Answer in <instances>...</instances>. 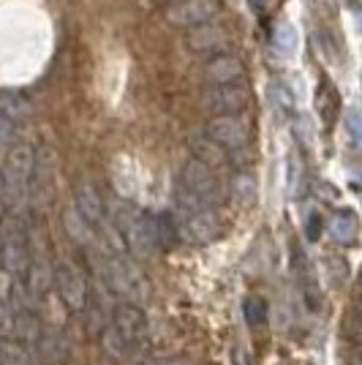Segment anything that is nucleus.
I'll use <instances>...</instances> for the list:
<instances>
[{
  "mask_svg": "<svg viewBox=\"0 0 362 365\" xmlns=\"http://www.w3.org/2000/svg\"><path fill=\"white\" fill-rule=\"evenodd\" d=\"M112 224H115V232L120 235L123 245L128 248V254H134L136 259L155 257L158 240H161L155 218L120 202V205H112Z\"/></svg>",
  "mask_w": 362,
  "mask_h": 365,
  "instance_id": "nucleus-1",
  "label": "nucleus"
},
{
  "mask_svg": "<svg viewBox=\"0 0 362 365\" xmlns=\"http://www.w3.org/2000/svg\"><path fill=\"white\" fill-rule=\"evenodd\" d=\"M267 314H270V308H267V300L262 294L245 297V319H248L251 327H262L267 322Z\"/></svg>",
  "mask_w": 362,
  "mask_h": 365,
  "instance_id": "nucleus-21",
  "label": "nucleus"
},
{
  "mask_svg": "<svg viewBox=\"0 0 362 365\" xmlns=\"http://www.w3.org/2000/svg\"><path fill=\"white\" fill-rule=\"evenodd\" d=\"M251 104V91L242 82L229 85H207L199 96V107L207 115H237Z\"/></svg>",
  "mask_w": 362,
  "mask_h": 365,
  "instance_id": "nucleus-8",
  "label": "nucleus"
},
{
  "mask_svg": "<svg viewBox=\"0 0 362 365\" xmlns=\"http://www.w3.org/2000/svg\"><path fill=\"white\" fill-rule=\"evenodd\" d=\"M0 115H3L6 120H11V123L25 120V118L31 115V101H28L22 93H16V91L0 93Z\"/></svg>",
  "mask_w": 362,
  "mask_h": 365,
  "instance_id": "nucleus-15",
  "label": "nucleus"
},
{
  "mask_svg": "<svg viewBox=\"0 0 362 365\" xmlns=\"http://www.w3.org/2000/svg\"><path fill=\"white\" fill-rule=\"evenodd\" d=\"M205 137L227 150L229 158H242L251 145V123L237 115H212L205 125Z\"/></svg>",
  "mask_w": 362,
  "mask_h": 365,
  "instance_id": "nucleus-5",
  "label": "nucleus"
},
{
  "mask_svg": "<svg viewBox=\"0 0 362 365\" xmlns=\"http://www.w3.org/2000/svg\"><path fill=\"white\" fill-rule=\"evenodd\" d=\"M272 46H275V52H278L281 58H291V55L297 52V31H294L291 22H281V25L275 28Z\"/></svg>",
  "mask_w": 362,
  "mask_h": 365,
  "instance_id": "nucleus-19",
  "label": "nucleus"
},
{
  "mask_svg": "<svg viewBox=\"0 0 362 365\" xmlns=\"http://www.w3.org/2000/svg\"><path fill=\"white\" fill-rule=\"evenodd\" d=\"M161 3H172V0H161Z\"/></svg>",
  "mask_w": 362,
  "mask_h": 365,
  "instance_id": "nucleus-30",
  "label": "nucleus"
},
{
  "mask_svg": "<svg viewBox=\"0 0 362 365\" xmlns=\"http://www.w3.org/2000/svg\"><path fill=\"white\" fill-rule=\"evenodd\" d=\"M58 289H61V297L66 300L68 308H74V311L88 308V281H85V275L74 262H61L58 264Z\"/></svg>",
  "mask_w": 362,
  "mask_h": 365,
  "instance_id": "nucleus-11",
  "label": "nucleus"
},
{
  "mask_svg": "<svg viewBox=\"0 0 362 365\" xmlns=\"http://www.w3.org/2000/svg\"><path fill=\"white\" fill-rule=\"evenodd\" d=\"M205 82L207 85H229V82H242L245 79V66L237 55L224 52V55H212L205 66Z\"/></svg>",
  "mask_w": 362,
  "mask_h": 365,
  "instance_id": "nucleus-13",
  "label": "nucleus"
},
{
  "mask_svg": "<svg viewBox=\"0 0 362 365\" xmlns=\"http://www.w3.org/2000/svg\"><path fill=\"white\" fill-rule=\"evenodd\" d=\"M0 327H3V335L6 338H11V341H19V344H44V327H41V322L36 319L33 314L28 311H14V314H6L3 322H0Z\"/></svg>",
  "mask_w": 362,
  "mask_h": 365,
  "instance_id": "nucleus-12",
  "label": "nucleus"
},
{
  "mask_svg": "<svg viewBox=\"0 0 362 365\" xmlns=\"http://www.w3.org/2000/svg\"><path fill=\"white\" fill-rule=\"evenodd\" d=\"M0 205H3V178H0Z\"/></svg>",
  "mask_w": 362,
  "mask_h": 365,
  "instance_id": "nucleus-29",
  "label": "nucleus"
},
{
  "mask_svg": "<svg viewBox=\"0 0 362 365\" xmlns=\"http://www.w3.org/2000/svg\"><path fill=\"white\" fill-rule=\"evenodd\" d=\"M248 3H251V9H254L257 14H264V11L270 9V3H272V0H248Z\"/></svg>",
  "mask_w": 362,
  "mask_h": 365,
  "instance_id": "nucleus-27",
  "label": "nucleus"
},
{
  "mask_svg": "<svg viewBox=\"0 0 362 365\" xmlns=\"http://www.w3.org/2000/svg\"><path fill=\"white\" fill-rule=\"evenodd\" d=\"M101 267H104L101 273H104L106 284L112 287V292H118L125 303L139 305L150 300V284H148V278H145V273L125 254H115V251L106 254Z\"/></svg>",
  "mask_w": 362,
  "mask_h": 365,
  "instance_id": "nucleus-3",
  "label": "nucleus"
},
{
  "mask_svg": "<svg viewBox=\"0 0 362 365\" xmlns=\"http://www.w3.org/2000/svg\"><path fill=\"white\" fill-rule=\"evenodd\" d=\"M191 148H194V153H197V158L202 161V164H207V167H221V164H227L229 155L224 148H218L212 139H207L205 134L202 137H191Z\"/></svg>",
  "mask_w": 362,
  "mask_h": 365,
  "instance_id": "nucleus-16",
  "label": "nucleus"
},
{
  "mask_svg": "<svg viewBox=\"0 0 362 365\" xmlns=\"http://www.w3.org/2000/svg\"><path fill=\"white\" fill-rule=\"evenodd\" d=\"M6 314H9V311H6V305L0 303V322H3V317H6Z\"/></svg>",
  "mask_w": 362,
  "mask_h": 365,
  "instance_id": "nucleus-28",
  "label": "nucleus"
},
{
  "mask_svg": "<svg viewBox=\"0 0 362 365\" xmlns=\"http://www.w3.org/2000/svg\"><path fill=\"white\" fill-rule=\"evenodd\" d=\"M74 210L88 224H90L93 229L98 227L101 221H104V199H101V194H98V188L93 185V182H79L74 191Z\"/></svg>",
  "mask_w": 362,
  "mask_h": 365,
  "instance_id": "nucleus-14",
  "label": "nucleus"
},
{
  "mask_svg": "<svg viewBox=\"0 0 362 365\" xmlns=\"http://www.w3.org/2000/svg\"><path fill=\"white\" fill-rule=\"evenodd\" d=\"M232 44H234L232 33L224 25H215L212 19L205 25H197V28H188V33H185V46L197 55H205V58L224 55L232 49Z\"/></svg>",
  "mask_w": 362,
  "mask_h": 365,
  "instance_id": "nucleus-10",
  "label": "nucleus"
},
{
  "mask_svg": "<svg viewBox=\"0 0 362 365\" xmlns=\"http://www.w3.org/2000/svg\"><path fill=\"white\" fill-rule=\"evenodd\" d=\"M11 139H14V123L6 120V118L0 115V153L11 145Z\"/></svg>",
  "mask_w": 362,
  "mask_h": 365,
  "instance_id": "nucleus-25",
  "label": "nucleus"
},
{
  "mask_svg": "<svg viewBox=\"0 0 362 365\" xmlns=\"http://www.w3.org/2000/svg\"><path fill=\"white\" fill-rule=\"evenodd\" d=\"M343 123H346V131L348 137H351V142L354 145H360V137H362V125H360V109L351 107L346 112V118H343Z\"/></svg>",
  "mask_w": 362,
  "mask_h": 365,
  "instance_id": "nucleus-24",
  "label": "nucleus"
},
{
  "mask_svg": "<svg viewBox=\"0 0 362 365\" xmlns=\"http://www.w3.org/2000/svg\"><path fill=\"white\" fill-rule=\"evenodd\" d=\"M145 365H188L182 357H161V360H150V363Z\"/></svg>",
  "mask_w": 362,
  "mask_h": 365,
  "instance_id": "nucleus-26",
  "label": "nucleus"
},
{
  "mask_svg": "<svg viewBox=\"0 0 362 365\" xmlns=\"http://www.w3.org/2000/svg\"><path fill=\"white\" fill-rule=\"evenodd\" d=\"M270 101L281 115H289L294 109V96L289 93V88L284 82H272L270 85Z\"/></svg>",
  "mask_w": 362,
  "mask_h": 365,
  "instance_id": "nucleus-22",
  "label": "nucleus"
},
{
  "mask_svg": "<svg viewBox=\"0 0 362 365\" xmlns=\"http://www.w3.org/2000/svg\"><path fill=\"white\" fill-rule=\"evenodd\" d=\"M330 235L335 243L351 245L357 240V218L351 213H338L330 221Z\"/></svg>",
  "mask_w": 362,
  "mask_h": 365,
  "instance_id": "nucleus-18",
  "label": "nucleus"
},
{
  "mask_svg": "<svg viewBox=\"0 0 362 365\" xmlns=\"http://www.w3.org/2000/svg\"><path fill=\"white\" fill-rule=\"evenodd\" d=\"M33 172H36V153L31 145H14L9 153L6 169L0 172L3 178V202L6 205H19L28 197L33 182Z\"/></svg>",
  "mask_w": 362,
  "mask_h": 365,
  "instance_id": "nucleus-4",
  "label": "nucleus"
},
{
  "mask_svg": "<svg viewBox=\"0 0 362 365\" xmlns=\"http://www.w3.org/2000/svg\"><path fill=\"white\" fill-rule=\"evenodd\" d=\"M316 104H319V109H321V115H324V120L330 123L332 115H335V109H338V98H335V91H332V85L327 79H324V88L319 91Z\"/></svg>",
  "mask_w": 362,
  "mask_h": 365,
  "instance_id": "nucleus-23",
  "label": "nucleus"
},
{
  "mask_svg": "<svg viewBox=\"0 0 362 365\" xmlns=\"http://www.w3.org/2000/svg\"><path fill=\"white\" fill-rule=\"evenodd\" d=\"M221 11V0H172L166 6V22L175 28H197L215 19V14Z\"/></svg>",
  "mask_w": 362,
  "mask_h": 365,
  "instance_id": "nucleus-9",
  "label": "nucleus"
},
{
  "mask_svg": "<svg viewBox=\"0 0 362 365\" xmlns=\"http://www.w3.org/2000/svg\"><path fill=\"white\" fill-rule=\"evenodd\" d=\"M63 224H66V232L74 237L76 243H88V240H90V229L93 227L88 224V221H85V218H82V215L76 213L74 207H68V210H66V218H63Z\"/></svg>",
  "mask_w": 362,
  "mask_h": 365,
  "instance_id": "nucleus-20",
  "label": "nucleus"
},
{
  "mask_svg": "<svg viewBox=\"0 0 362 365\" xmlns=\"http://www.w3.org/2000/svg\"><path fill=\"white\" fill-rule=\"evenodd\" d=\"M33 349L28 344H19L11 338L0 341V365H33Z\"/></svg>",
  "mask_w": 362,
  "mask_h": 365,
  "instance_id": "nucleus-17",
  "label": "nucleus"
},
{
  "mask_svg": "<svg viewBox=\"0 0 362 365\" xmlns=\"http://www.w3.org/2000/svg\"><path fill=\"white\" fill-rule=\"evenodd\" d=\"M145 333H148V319H145L142 308L134 303H123L109 317L104 344L115 357H125L134 349H139V344L145 341Z\"/></svg>",
  "mask_w": 362,
  "mask_h": 365,
  "instance_id": "nucleus-2",
  "label": "nucleus"
},
{
  "mask_svg": "<svg viewBox=\"0 0 362 365\" xmlns=\"http://www.w3.org/2000/svg\"><path fill=\"white\" fill-rule=\"evenodd\" d=\"M185 194H191L194 199L199 202H205V205H210L215 207L221 199H224V182L218 180V175H215V169L207 167V164H202L199 158H191V161H185V167L180 172V185Z\"/></svg>",
  "mask_w": 362,
  "mask_h": 365,
  "instance_id": "nucleus-7",
  "label": "nucleus"
},
{
  "mask_svg": "<svg viewBox=\"0 0 362 365\" xmlns=\"http://www.w3.org/2000/svg\"><path fill=\"white\" fill-rule=\"evenodd\" d=\"M0 254L6 270L14 275V281H25V273L31 267V240L28 229L19 218H6L0 227Z\"/></svg>",
  "mask_w": 362,
  "mask_h": 365,
  "instance_id": "nucleus-6",
  "label": "nucleus"
}]
</instances>
